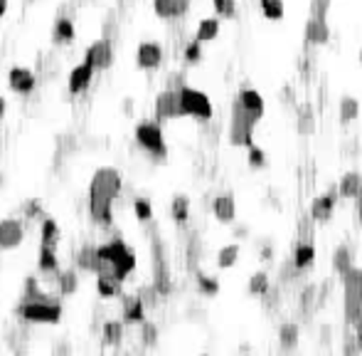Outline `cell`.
Returning a JSON list of instances; mask_svg holds the SVG:
<instances>
[{
    "label": "cell",
    "mask_w": 362,
    "mask_h": 356,
    "mask_svg": "<svg viewBox=\"0 0 362 356\" xmlns=\"http://www.w3.org/2000/svg\"><path fill=\"white\" fill-rule=\"evenodd\" d=\"M118 190H121V173L116 168L104 166L94 173L92 186H89V213L94 223L111 226V206Z\"/></svg>",
    "instance_id": "6da1fadb"
},
{
    "label": "cell",
    "mask_w": 362,
    "mask_h": 356,
    "mask_svg": "<svg viewBox=\"0 0 362 356\" xmlns=\"http://www.w3.org/2000/svg\"><path fill=\"white\" fill-rule=\"evenodd\" d=\"M96 250H99V270H96V275L109 273L116 275L118 279H126V275L136 267V255L121 240H111V243L101 245Z\"/></svg>",
    "instance_id": "7a4b0ae2"
},
{
    "label": "cell",
    "mask_w": 362,
    "mask_h": 356,
    "mask_svg": "<svg viewBox=\"0 0 362 356\" xmlns=\"http://www.w3.org/2000/svg\"><path fill=\"white\" fill-rule=\"evenodd\" d=\"M343 309L345 322L355 326L362 319V270L360 267H350L343 275Z\"/></svg>",
    "instance_id": "3957f363"
},
{
    "label": "cell",
    "mask_w": 362,
    "mask_h": 356,
    "mask_svg": "<svg viewBox=\"0 0 362 356\" xmlns=\"http://www.w3.org/2000/svg\"><path fill=\"white\" fill-rule=\"evenodd\" d=\"M259 121L242 107L239 99L232 104V124H229V141L232 146H254V126Z\"/></svg>",
    "instance_id": "277c9868"
},
{
    "label": "cell",
    "mask_w": 362,
    "mask_h": 356,
    "mask_svg": "<svg viewBox=\"0 0 362 356\" xmlns=\"http://www.w3.org/2000/svg\"><path fill=\"white\" fill-rule=\"evenodd\" d=\"M18 315L35 324H57L62 319V307L50 299H25L18 307Z\"/></svg>",
    "instance_id": "5b68a950"
},
{
    "label": "cell",
    "mask_w": 362,
    "mask_h": 356,
    "mask_svg": "<svg viewBox=\"0 0 362 356\" xmlns=\"http://www.w3.org/2000/svg\"><path fill=\"white\" fill-rule=\"evenodd\" d=\"M180 107L182 117H195V119H212V101L210 97L193 87H180Z\"/></svg>",
    "instance_id": "8992f818"
},
{
    "label": "cell",
    "mask_w": 362,
    "mask_h": 356,
    "mask_svg": "<svg viewBox=\"0 0 362 356\" xmlns=\"http://www.w3.org/2000/svg\"><path fill=\"white\" fill-rule=\"evenodd\" d=\"M136 141L146 148L151 156H156V159H165V154H168L163 131H160L158 124H153V121H143V124H138V129H136Z\"/></svg>",
    "instance_id": "52a82bcc"
},
{
    "label": "cell",
    "mask_w": 362,
    "mask_h": 356,
    "mask_svg": "<svg viewBox=\"0 0 362 356\" xmlns=\"http://www.w3.org/2000/svg\"><path fill=\"white\" fill-rule=\"evenodd\" d=\"M156 117L158 119H175L182 117L180 107V89H165L156 99Z\"/></svg>",
    "instance_id": "ba28073f"
},
{
    "label": "cell",
    "mask_w": 362,
    "mask_h": 356,
    "mask_svg": "<svg viewBox=\"0 0 362 356\" xmlns=\"http://www.w3.org/2000/svg\"><path fill=\"white\" fill-rule=\"evenodd\" d=\"M84 62H89V65L94 67V70H106V67L114 62V50L111 45L106 40H99L94 42L92 48L87 50V55H84Z\"/></svg>",
    "instance_id": "9c48e42d"
},
{
    "label": "cell",
    "mask_w": 362,
    "mask_h": 356,
    "mask_svg": "<svg viewBox=\"0 0 362 356\" xmlns=\"http://www.w3.org/2000/svg\"><path fill=\"white\" fill-rule=\"evenodd\" d=\"M153 10L163 20H175L187 15L190 10V0H153Z\"/></svg>",
    "instance_id": "30bf717a"
},
{
    "label": "cell",
    "mask_w": 362,
    "mask_h": 356,
    "mask_svg": "<svg viewBox=\"0 0 362 356\" xmlns=\"http://www.w3.org/2000/svg\"><path fill=\"white\" fill-rule=\"evenodd\" d=\"M23 243V226L15 218L0 220V248L10 250Z\"/></svg>",
    "instance_id": "8fae6325"
},
{
    "label": "cell",
    "mask_w": 362,
    "mask_h": 356,
    "mask_svg": "<svg viewBox=\"0 0 362 356\" xmlns=\"http://www.w3.org/2000/svg\"><path fill=\"white\" fill-rule=\"evenodd\" d=\"M8 82H10V89L12 92H18V95H30L32 89H35V75L25 67H12L10 75H8Z\"/></svg>",
    "instance_id": "7c38bea8"
},
{
    "label": "cell",
    "mask_w": 362,
    "mask_h": 356,
    "mask_svg": "<svg viewBox=\"0 0 362 356\" xmlns=\"http://www.w3.org/2000/svg\"><path fill=\"white\" fill-rule=\"evenodd\" d=\"M163 62V48L156 42H143L138 48V67L143 70H156Z\"/></svg>",
    "instance_id": "4fadbf2b"
},
{
    "label": "cell",
    "mask_w": 362,
    "mask_h": 356,
    "mask_svg": "<svg viewBox=\"0 0 362 356\" xmlns=\"http://www.w3.org/2000/svg\"><path fill=\"white\" fill-rule=\"evenodd\" d=\"M328 40H330V28H328L326 20L310 18L306 23V42L308 45H326Z\"/></svg>",
    "instance_id": "5bb4252c"
},
{
    "label": "cell",
    "mask_w": 362,
    "mask_h": 356,
    "mask_svg": "<svg viewBox=\"0 0 362 356\" xmlns=\"http://www.w3.org/2000/svg\"><path fill=\"white\" fill-rule=\"evenodd\" d=\"M212 210H215V218L220 220V223H232V220L237 218V203H234L232 193H222V196H217Z\"/></svg>",
    "instance_id": "9a60e30c"
},
{
    "label": "cell",
    "mask_w": 362,
    "mask_h": 356,
    "mask_svg": "<svg viewBox=\"0 0 362 356\" xmlns=\"http://www.w3.org/2000/svg\"><path fill=\"white\" fill-rule=\"evenodd\" d=\"M94 77V67L89 65V62H82L79 67H74L70 75V89L72 92H84V89L89 87V82H92Z\"/></svg>",
    "instance_id": "2e32d148"
},
{
    "label": "cell",
    "mask_w": 362,
    "mask_h": 356,
    "mask_svg": "<svg viewBox=\"0 0 362 356\" xmlns=\"http://www.w3.org/2000/svg\"><path fill=\"white\" fill-rule=\"evenodd\" d=\"M333 210H335V196H333V193H326V196H318L316 201H313V206H310V215H313V218H316V220H321V223L330 220Z\"/></svg>",
    "instance_id": "e0dca14e"
},
{
    "label": "cell",
    "mask_w": 362,
    "mask_h": 356,
    "mask_svg": "<svg viewBox=\"0 0 362 356\" xmlns=\"http://www.w3.org/2000/svg\"><path fill=\"white\" fill-rule=\"evenodd\" d=\"M237 99L242 101V107H244L246 112L251 114V117L257 119V121L264 117V99H262V95H259V92H254V89H244V92H242Z\"/></svg>",
    "instance_id": "ac0fdd59"
},
{
    "label": "cell",
    "mask_w": 362,
    "mask_h": 356,
    "mask_svg": "<svg viewBox=\"0 0 362 356\" xmlns=\"http://www.w3.org/2000/svg\"><path fill=\"white\" fill-rule=\"evenodd\" d=\"M121 282L116 275H109V273H99L96 277V287H99V295L101 297H118L121 295Z\"/></svg>",
    "instance_id": "d6986e66"
},
{
    "label": "cell",
    "mask_w": 362,
    "mask_h": 356,
    "mask_svg": "<svg viewBox=\"0 0 362 356\" xmlns=\"http://www.w3.org/2000/svg\"><path fill=\"white\" fill-rule=\"evenodd\" d=\"M123 317L126 322H143V299L140 297H123Z\"/></svg>",
    "instance_id": "ffe728a7"
},
{
    "label": "cell",
    "mask_w": 362,
    "mask_h": 356,
    "mask_svg": "<svg viewBox=\"0 0 362 356\" xmlns=\"http://www.w3.org/2000/svg\"><path fill=\"white\" fill-rule=\"evenodd\" d=\"M316 131V114H313V107L310 104H304V107L298 109V134H313Z\"/></svg>",
    "instance_id": "44dd1931"
},
{
    "label": "cell",
    "mask_w": 362,
    "mask_h": 356,
    "mask_svg": "<svg viewBox=\"0 0 362 356\" xmlns=\"http://www.w3.org/2000/svg\"><path fill=\"white\" fill-rule=\"evenodd\" d=\"M362 193V176L360 173H348L345 178H340V196L355 198Z\"/></svg>",
    "instance_id": "7402d4cb"
},
{
    "label": "cell",
    "mask_w": 362,
    "mask_h": 356,
    "mask_svg": "<svg viewBox=\"0 0 362 356\" xmlns=\"http://www.w3.org/2000/svg\"><path fill=\"white\" fill-rule=\"evenodd\" d=\"M313 257H316V250L310 243H298L293 250V262H296L298 270H306V267L313 265Z\"/></svg>",
    "instance_id": "603a6c76"
},
{
    "label": "cell",
    "mask_w": 362,
    "mask_h": 356,
    "mask_svg": "<svg viewBox=\"0 0 362 356\" xmlns=\"http://www.w3.org/2000/svg\"><path fill=\"white\" fill-rule=\"evenodd\" d=\"M352 267V255H350V250L345 248V245H340V248H335V253H333V270H335V275H340L343 277L348 270Z\"/></svg>",
    "instance_id": "cb8c5ba5"
},
{
    "label": "cell",
    "mask_w": 362,
    "mask_h": 356,
    "mask_svg": "<svg viewBox=\"0 0 362 356\" xmlns=\"http://www.w3.org/2000/svg\"><path fill=\"white\" fill-rule=\"evenodd\" d=\"M217 32H220V20L217 18H204L202 23L198 25V35H195V40L200 42H210L217 37Z\"/></svg>",
    "instance_id": "d4e9b609"
},
{
    "label": "cell",
    "mask_w": 362,
    "mask_h": 356,
    "mask_svg": "<svg viewBox=\"0 0 362 356\" xmlns=\"http://www.w3.org/2000/svg\"><path fill=\"white\" fill-rule=\"evenodd\" d=\"M296 344H298V326L296 324H284L279 329V346L281 349L291 351V349H296Z\"/></svg>",
    "instance_id": "484cf974"
},
{
    "label": "cell",
    "mask_w": 362,
    "mask_h": 356,
    "mask_svg": "<svg viewBox=\"0 0 362 356\" xmlns=\"http://www.w3.org/2000/svg\"><path fill=\"white\" fill-rule=\"evenodd\" d=\"M357 114H360V104H357V99H352V97H343V99H340V121H343V124H350L352 119H357Z\"/></svg>",
    "instance_id": "4316f807"
},
{
    "label": "cell",
    "mask_w": 362,
    "mask_h": 356,
    "mask_svg": "<svg viewBox=\"0 0 362 356\" xmlns=\"http://www.w3.org/2000/svg\"><path fill=\"white\" fill-rule=\"evenodd\" d=\"M40 267L45 270V273H57L59 265H57V255H54V248L42 245L40 248Z\"/></svg>",
    "instance_id": "83f0119b"
},
{
    "label": "cell",
    "mask_w": 362,
    "mask_h": 356,
    "mask_svg": "<svg viewBox=\"0 0 362 356\" xmlns=\"http://www.w3.org/2000/svg\"><path fill=\"white\" fill-rule=\"evenodd\" d=\"M59 240V228L57 223H54L52 218H47L45 223H42V245H50V248H54Z\"/></svg>",
    "instance_id": "f1b7e54d"
},
{
    "label": "cell",
    "mask_w": 362,
    "mask_h": 356,
    "mask_svg": "<svg viewBox=\"0 0 362 356\" xmlns=\"http://www.w3.org/2000/svg\"><path fill=\"white\" fill-rule=\"evenodd\" d=\"M249 292L251 295H266L269 292V275L266 273H254L249 279Z\"/></svg>",
    "instance_id": "f546056e"
},
{
    "label": "cell",
    "mask_w": 362,
    "mask_h": 356,
    "mask_svg": "<svg viewBox=\"0 0 362 356\" xmlns=\"http://www.w3.org/2000/svg\"><path fill=\"white\" fill-rule=\"evenodd\" d=\"M79 265H82L84 270H92V273H96V270H99V250H96V248H84L82 255H79Z\"/></svg>",
    "instance_id": "4dcf8cb0"
},
{
    "label": "cell",
    "mask_w": 362,
    "mask_h": 356,
    "mask_svg": "<svg viewBox=\"0 0 362 356\" xmlns=\"http://www.w3.org/2000/svg\"><path fill=\"white\" fill-rule=\"evenodd\" d=\"M262 12L269 20L284 18V0H262Z\"/></svg>",
    "instance_id": "1f68e13d"
},
{
    "label": "cell",
    "mask_w": 362,
    "mask_h": 356,
    "mask_svg": "<svg viewBox=\"0 0 362 356\" xmlns=\"http://www.w3.org/2000/svg\"><path fill=\"white\" fill-rule=\"evenodd\" d=\"M239 257V245H227V248L220 250V255H217V265L220 267H232Z\"/></svg>",
    "instance_id": "d6a6232c"
},
{
    "label": "cell",
    "mask_w": 362,
    "mask_h": 356,
    "mask_svg": "<svg viewBox=\"0 0 362 356\" xmlns=\"http://www.w3.org/2000/svg\"><path fill=\"white\" fill-rule=\"evenodd\" d=\"M54 37H57L59 42H70L72 37H74V25H72V20H67V18L57 20V28H54Z\"/></svg>",
    "instance_id": "836d02e7"
},
{
    "label": "cell",
    "mask_w": 362,
    "mask_h": 356,
    "mask_svg": "<svg viewBox=\"0 0 362 356\" xmlns=\"http://www.w3.org/2000/svg\"><path fill=\"white\" fill-rule=\"evenodd\" d=\"M187 210H190V201L185 196H175L173 198V218L178 223H185L187 220Z\"/></svg>",
    "instance_id": "e575fe53"
},
{
    "label": "cell",
    "mask_w": 362,
    "mask_h": 356,
    "mask_svg": "<svg viewBox=\"0 0 362 356\" xmlns=\"http://www.w3.org/2000/svg\"><path fill=\"white\" fill-rule=\"evenodd\" d=\"M121 332H123L121 322H109L104 326V342L106 344H118L121 342Z\"/></svg>",
    "instance_id": "d590c367"
},
{
    "label": "cell",
    "mask_w": 362,
    "mask_h": 356,
    "mask_svg": "<svg viewBox=\"0 0 362 356\" xmlns=\"http://www.w3.org/2000/svg\"><path fill=\"white\" fill-rule=\"evenodd\" d=\"M212 3H215L217 15H222V18H234L237 15V0H212Z\"/></svg>",
    "instance_id": "8d00e7d4"
},
{
    "label": "cell",
    "mask_w": 362,
    "mask_h": 356,
    "mask_svg": "<svg viewBox=\"0 0 362 356\" xmlns=\"http://www.w3.org/2000/svg\"><path fill=\"white\" fill-rule=\"evenodd\" d=\"M328 10H330V0H310V18H328Z\"/></svg>",
    "instance_id": "74e56055"
},
{
    "label": "cell",
    "mask_w": 362,
    "mask_h": 356,
    "mask_svg": "<svg viewBox=\"0 0 362 356\" xmlns=\"http://www.w3.org/2000/svg\"><path fill=\"white\" fill-rule=\"evenodd\" d=\"M59 285H62V292L65 295H72L76 290V275L74 273H62L59 275Z\"/></svg>",
    "instance_id": "f35d334b"
},
{
    "label": "cell",
    "mask_w": 362,
    "mask_h": 356,
    "mask_svg": "<svg viewBox=\"0 0 362 356\" xmlns=\"http://www.w3.org/2000/svg\"><path fill=\"white\" fill-rule=\"evenodd\" d=\"M264 164H266V154H264L262 148L249 146V166L251 168H262Z\"/></svg>",
    "instance_id": "ab89813d"
},
{
    "label": "cell",
    "mask_w": 362,
    "mask_h": 356,
    "mask_svg": "<svg viewBox=\"0 0 362 356\" xmlns=\"http://www.w3.org/2000/svg\"><path fill=\"white\" fill-rule=\"evenodd\" d=\"M198 285H200V290H202L204 295H217V290H220V285H217L212 277H207V275H200Z\"/></svg>",
    "instance_id": "60d3db41"
},
{
    "label": "cell",
    "mask_w": 362,
    "mask_h": 356,
    "mask_svg": "<svg viewBox=\"0 0 362 356\" xmlns=\"http://www.w3.org/2000/svg\"><path fill=\"white\" fill-rule=\"evenodd\" d=\"M134 208H136V215H138V220H151V215H153V210H151V203L148 201H136L134 203Z\"/></svg>",
    "instance_id": "b9f144b4"
},
{
    "label": "cell",
    "mask_w": 362,
    "mask_h": 356,
    "mask_svg": "<svg viewBox=\"0 0 362 356\" xmlns=\"http://www.w3.org/2000/svg\"><path fill=\"white\" fill-rule=\"evenodd\" d=\"M200 45H202L200 40H193L185 48V59H187V62H198V59H200Z\"/></svg>",
    "instance_id": "7bdbcfd3"
},
{
    "label": "cell",
    "mask_w": 362,
    "mask_h": 356,
    "mask_svg": "<svg viewBox=\"0 0 362 356\" xmlns=\"http://www.w3.org/2000/svg\"><path fill=\"white\" fill-rule=\"evenodd\" d=\"M143 329H146V342H148V344H153V342H156V326L143 324Z\"/></svg>",
    "instance_id": "ee69618b"
},
{
    "label": "cell",
    "mask_w": 362,
    "mask_h": 356,
    "mask_svg": "<svg viewBox=\"0 0 362 356\" xmlns=\"http://www.w3.org/2000/svg\"><path fill=\"white\" fill-rule=\"evenodd\" d=\"M355 342H357V349H362V319L355 324Z\"/></svg>",
    "instance_id": "f6af8a7d"
},
{
    "label": "cell",
    "mask_w": 362,
    "mask_h": 356,
    "mask_svg": "<svg viewBox=\"0 0 362 356\" xmlns=\"http://www.w3.org/2000/svg\"><path fill=\"white\" fill-rule=\"evenodd\" d=\"M6 10H8V0H0V18L6 15Z\"/></svg>",
    "instance_id": "bcb514c9"
},
{
    "label": "cell",
    "mask_w": 362,
    "mask_h": 356,
    "mask_svg": "<svg viewBox=\"0 0 362 356\" xmlns=\"http://www.w3.org/2000/svg\"><path fill=\"white\" fill-rule=\"evenodd\" d=\"M357 223L362 226V198H360V203H357Z\"/></svg>",
    "instance_id": "7dc6e473"
},
{
    "label": "cell",
    "mask_w": 362,
    "mask_h": 356,
    "mask_svg": "<svg viewBox=\"0 0 362 356\" xmlns=\"http://www.w3.org/2000/svg\"><path fill=\"white\" fill-rule=\"evenodd\" d=\"M6 117V99H3V97H0V119Z\"/></svg>",
    "instance_id": "c3c4849f"
},
{
    "label": "cell",
    "mask_w": 362,
    "mask_h": 356,
    "mask_svg": "<svg viewBox=\"0 0 362 356\" xmlns=\"http://www.w3.org/2000/svg\"><path fill=\"white\" fill-rule=\"evenodd\" d=\"M360 65H362V52H360Z\"/></svg>",
    "instance_id": "681fc988"
}]
</instances>
